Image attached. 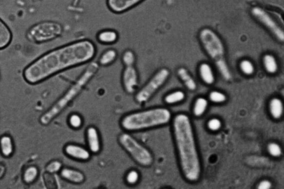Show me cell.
<instances>
[{
    "label": "cell",
    "mask_w": 284,
    "mask_h": 189,
    "mask_svg": "<svg viewBox=\"0 0 284 189\" xmlns=\"http://www.w3.org/2000/svg\"><path fill=\"white\" fill-rule=\"evenodd\" d=\"M96 52L95 43L89 39L66 44L34 60L23 70V77L32 85L39 84L61 72L91 62Z\"/></svg>",
    "instance_id": "cell-1"
},
{
    "label": "cell",
    "mask_w": 284,
    "mask_h": 189,
    "mask_svg": "<svg viewBox=\"0 0 284 189\" xmlns=\"http://www.w3.org/2000/svg\"><path fill=\"white\" fill-rule=\"evenodd\" d=\"M172 127L182 174L189 182H197L201 174V163L189 116L176 115Z\"/></svg>",
    "instance_id": "cell-2"
},
{
    "label": "cell",
    "mask_w": 284,
    "mask_h": 189,
    "mask_svg": "<svg viewBox=\"0 0 284 189\" xmlns=\"http://www.w3.org/2000/svg\"><path fill=\"white\" fill-rule=\"evenodd\" d=\"M171 119V113L169 109L153 107L124 115L120 119L119 126L124 131L131 133L165 126Z\"/></svg>",
    "instance_id": "cell-3"
},
{
    "label": "cell",
    "mask_w": 284,
    "mask_h": 189,
    "mask_svg": "<svg viewBox=\"0 0 284 189\" xmlns=\"http://www.w3.org/2000/svg\"><path fill=\"white\" fill-rule=\"evenodd\" d=\"M99 68L98 63H91L61 97L41 116L39 120V123L42 126L49 125L81 93L84 88L97 73Z\"/></svg>",
    "instance_id": "cell-4"
},
{
    "label": "cell",
    "mask_w": 284,
    "mask_h": 189,
    "mask_svg": "<svg viewBox=\"0 0 284 189\" xmlns=\"http://www.w3.org/2000/svg\"><path fill=\"white\" fill-rule=\"evenodd\" d=\"M199 39L204 49L214 60L223 77L226 80L230 79L231 76L225 57V48L221 39L215 32L207 28L200 32Z\"/></svg>",
    "instance_id": "cell-5"
},
{
    "label": "cell",
    "mask_w": 284,
    "mask_h": 189,
    "mask_svg": "<svg viewBox=\"0 0 284 189\" xmlns=\"http://www.w3.org/2000/svg\"><path fill=\"white\" fill-rule=\"evenodd\" d=\"M120 146L129 155L134 162L143 168H149L154 163V156L145 145L129 132H123L118 136Z\"/></svg>",
    "instance_id": "cell-6"
},
{
    "label": "cell",
    "mask_w": 284,
    "mask_h": 189,
    "mask_svg": "<svg viewBox=\"0 0 284 189\" xmlns=\"http://www.w3.org/2000/svg\"><path fill=\"white\" fill-rule=\"evenodd\" d=\"M63 32L61 23L53 21H42L30 28L27 32L26 38L31 42L41 44L58 38Z\"/></svg>",
    "instance_id": "cell-7"
},
{
    "label": "cell",
    "mask_w": 284,
    "mask_h": 189,
    "mask_svg": "<svg viewBox=\"0 0 284 189\" xmlns=\"http://www.w3.org/2000/svg\"><path fill=\"white\" fill-rule=\"evenodd\" d=\"M170 72L166 68H162L151 76L143 86L135 92L134 100L138 104H144L153 97L167 81Z\"/></svg>",
    "instance_id": "cell-8"
},
{
    "label": "cell",
    "mask_w": 284,
    "mask_h": 189,
    "mask_svg": "<svg viewBox=\"0 0 284 189\" xmlns=\"http://www.w3.org/2000/svg\"><path fill=\"white\" fill-rule=\"evenodd\" d=\"M253 17L269 30L279 41H284V32L282 28L267 12L259 7H254L251 10Z\"/></svg>",
    "instance_id": "cell-9"
},
{
    "label": "cell",
    "mask_w": 284,
    "mask_h": 189,
    "mask_svg": "<svg viewBox=\"0 0 284 189\" xmlns=\"http://www.w3.org/2000/svg\"><path fill=\"white\" fill-rule=\"evenodd\" d=\"M122 85L124 91L129 94L137 92L139 77L137 68L134 66L125 67L122 74Z\"/></svg>",
    "instance_id": "cell-10"
},
{
    "label": "cell",
    "mask_w": 284,
    "mask_h": 189,
    "mask_svg": "<svg viewBox=\"0 0 284 189\" xmlns=\"http://www.w3.org/2000/svg\"><path fill=\"white\" fill-rule=\"evenodd\" d=\"M63 152L68 157L81 162L90 160L92 155L87 147L72 143L65 145L63 148Z\"/></svg>",
    "instance_id": "cell-11"
},
{
    "label": "cell",
    "mask_w": 284,
    "mask_h": 189,
    "mask_svg": "<svg viewBox=\"0 0 284 189\" xmlns=\"http://www.w3.org/2000/svg\"><path fill=\"white\" fill-rule=\"evenodd\" d=\"M145 0H106V5L111 13L122 14L134 9Z\"/></svg>",
    "instance_id": "cell-12"
},
{
    "label": "cell",
    "mask_w": 284,
    "mask_h": 189,
    "mask_svg": "<svg viewBox=\"0 0 284 189\" xmlns=\"http://www.w3.org/2000/svg\"><path fill=\"white\" fill-rule=\"evenodd\" d=\"M85 138L87 148L92 154H98L102 150L101 135L98 129L94 126L86 128Z\"/></svg>",
    "instance_id": "cell-13"
},
{
    "label": "cell",
    "mask_w": 284,
    "mask_h": 189,
    "mask_svg": "<svg viewBox=\"0 0 284 189\" xmlns=\"http://www.w3.org/2000/svg\"><path fill=\"white\" fill-rule=\"evenodd\" d=\"M59 175L64 180L74 184H82L86 180L85 175L82 171L72 168H62Z\"/></svg>",
    "instance_id": "cell-14"
},
{
    "label": "cell",
    "mask_w": 284,
    "mask_h": 189,
    "mask_svg": "<svg viewBox=\"0 0 284 189\" xmlns=\"http://www.w3.org/2000/svg\"><path fill=\"white\" fill-rule=\"evenodd\" d=\"M97 41L102 45H111L118 41L119 35L117 31L113 29L100 31L96 35Z\"/></svg>",
    "instance_id": "cell-15"
},
{
    "label": "cell",
    "mask_w": 284,
    "mask_h": 189,
    "mask_svg": "<svg viewBox=\"0 0 284 189\" xmlns=\"http://www.w3.org/2000/svg\"><path fill=\"white\" fill-rule=\"evenodd\" d=\"M13 39V35L10 27L0 18V50L9 47Z\"/></svg>",
    "instance_id": "cell-16"
},
{
    "label": "cell",
    "mask_w": 284,
    "mask_h": 189,
    "mask_svg": "<svg viewBox=\"0 0 284 189\" xmlns=\"http://www.w3.org/2000/svg\"><path fill=\"white\" fill-rule=\"evenodd\" d=\"M14 152L13 140L9 135H3L0 137V152L3 157L9 158Z\"/></svg>",
    "instance_id": "cell-17"
},
{
    "label": "cell",
    "mask_w": 284,
    "mask_h": 189,
    "mask_svg": "<svg viewBox=\"0 0 284 189\" xmlns=\"http://www.w3.org/2000/svg\"><path fill=\"white\" fill-rule=\"evenodd\" d=\"M117 57V51L114 48H109L104 51L100 56L98 63L102 67L109 66L116 61Z\"/></svg>",
    "instance_id": "cell-18"
},
{
    "label": "cell",
    "mask_w": 284,
    "mask_h": 189,
    "mask_svg": "<svg viewBox=\"0 0 284 189\" xmlns=\"http://www.w3.org/2000/svg\"><path fill=\"white\" fill-rule=\"evenodd\" d=\"M199 74L203 81L211 85L215 81L214 72L209 64L203 63L199 66Z\"/></svg>",
    "instance_id": "cell-19"
},
{
    "label": "cell",
    "mask_w": 284,
    "mask_h": 189,
    "mask_svg": "<svg viewBox=\"0 0 284 189\" xmlns=\"http://www.w3.org/2000/svg\"><path fill=\"white\" fill-rule=\"evenodd\" d=\"M269 111L274 119L281 118L283 113V104L282 100L278 98L272 99L269 103Z\"/></svg>",
    "instance_id": "cell-20"
},
{
    "label": "cell",
    "mask_w": 284,
    "mask_h": 189,
    "mask_svg": "<svg viewBox=\"0 0 284 189\" xmlns=\"http://www.w3.org/2000/svg\"><path fill=\"white\" fill-rule=\"evenodd\" d=\"M178 75L180 78L185 83V86L190 91H194L197 88V84L195 80L185 68H181L178 70Z\"/></svg>",
    "instance_id": "cell-21"
},
{
    "label": "cell",
    "mask_w": 284,
    "mask_h": 189,
    "mask_svg": "<svg viewBox=\"0 0 284 189\" xmlns=\"http://www.w3.org/2000/svg\"><path fill=\"white\" fill-rule=\"evenodd\" d=\"M38 174L39 170L37 167L31 166L27 167L23 173V182L26 184L34 183L37 180Z\"/></svg>",
    "instance_id": "cell-22"
},
{
    "label": "cell",
    "mask_w": 284,
    "mask_h": 189,
    "mask_svg": "<svg viewBox=\"0 0 284 189\" xmlns=\"http://www.w3.org/2000/svg\"><path fill=\"white\" fill-rule=\"evenodd\" d=\"M263 64L265 70L270 74H274L278 70L277 59L273 55L266 54L263 57Z\"/></svg>",
    "instance_id": "cell-23"
},
{
    "label": "cell",
    "mask_w": 284,
    "mask_h": 189,
    "mask_svg": "<svg viewBox=\"0 0 284 189\" xmlns=\"http://www.w3.org/2000/svg\"><path fill=\"white\" fill-rule=\"evenodd\" d=\"M141 180V174L135 169H131L127 172L125 176L126 183L130 187H133L138 184Z\"/></svg>",
    "instance_id": "cell-24"
},
{
    "label": "cell",
    "mask_w": 284,
    "mask_h": 189,
    "mask_svg": "<svg viewBox=\"0 0 284 189\" xmlns=\"http://www.w3.org/2000/svg\"><path fill=\"white\" fill-rule=\"evenodd\" d=\"M185 97V94L183 91H177L167 94L164 101L167 104H174L183 101Z\"/></svg>",
    "instance_id": "cell-25"
},
{
    "label": "cell",
    "mask_w": 284,
    "mask_h": 189,
    "mask_svg": "<svg viewBox=\"0 0 284 189\" xmlns=\"http://www.w3.org/2000/svg\"><path fill=\"white\" fill-rule=\"evenodd\" d=\"M208 102V100L203 97H199L195 100L194 107L193 113L196 116H201L206 112Z\"/></svg>",
    "instance_id": "cell-26"
},
{
    "label": "cell",
    "mask_w": 284,
    "mask_h": 189,
    "mask_svg": "<svg viewBox=\"0 0 284 189\" xmlns=\"http://www.w3.org/2000/svg\"><path fill=\"white\" fill-rule=\"evenodd\" d=\"M67 122L70 128L75 130H78L83 125V119L81 115L77 113H73L68 117Z\"/></svg>",
    "instance_id": "cell-27"
},
{
    "label": "cell",
    "mask_w": 284,
    "mask_h": 189,
    "mask_svg": "<svg viewBox=\"0 0 284 189\" xmlns=\"http://www.w3.org/2000/svg\"><path fill=\"white\" fill-rule=\"evenodd\" d=\"M122 62L125 67L134 66L136 62L134 52L131 50L124 51L122 55Z\"/></svg>",
    "instance_id": "cell-28"
},
{
    "label": "cell",
    "mask_w": 284,
    "mask_h": 189,
    "mask_svg": "<svg viewBox=\"0 0 284 189\" xmlns=\"http://www.w3.org/2000/svg\"><path fill=\"white\" fill-rule=\"evenodd\" d=\"M62 168V164L60 161L54 160L47 165L46 170L48 173L55 174L59 172Z\"/></svg>",
    "instance_id": "cell-29"
},
{
    "label": "cell",
    "mask_w": 284,
    "mask_h": 189,
    "mask_svg": "<svg viewBox=\"0 0 284 189\" xmlns=\"http://www.w3.org/2000/svg\"><path fill=\"white\" fill-rule=\"evenodd\" d=\"M240 68L243 73L247 76L253 75L255 71L254 64L247 59L243 60L240 64Z\"/></svg>",
    "instance_id": "cell-30"
},
{
    "label": "cell",
    "mask_w": 284,
    "mask_h": 189,
    "mask_svg": "<svg viewBox=\"0 0 284 189\" xmlns=\"http://www.w3.org/2000/svg\"><path fill=\"white\" fill-rule=\"evenodd\" d=\"M209 99L212 102L216 103H223L227 100L226 95L218 91H212L209 94Z\"/></svg>",
    "instance_id": "cell-31"
},
{
    "label": "cell",
    "mask_w": 284,
    "mask_h": 189,
    "mask_svg": "<svg viewBox=\"0 0 284 189\" xmlns=\"http://www.w3.org/2000/svg\"><path fill=\"white\" fill-rule=\"evenodd\" d=\"M267 151L270 155L274 157H279L282 153V149L279 145L275 143H270L267 146Z\"/></svg>",
    "instance_id": "cell-32"
},
{
    "label": "cell",
    "mask_w": 284,
    "mask_h": 189,
    "mask_svg": "<svg viewBox=\"0 0 284 189\" xmlns=\"http://www.w3.org/2000/svg\"><path fill=\"white\" fill-rule=\"evenodd\" d=\"M208 128L211 131H217L222 127L221 120L217 118L211 119L207 124Z\"/></svg>",
    "instance_id": "cell-33"
},
{
    "label": "cell",
    "mask_w": 284,
    "mask_h": 189,
    "mask_svg": "<svg viewBox=\"0 0 284 189\" xmlns=\"http://www.w3.org/2000/svg\"><path fill=\"white\" fill-rule=\"evenodd\" d=\"M271 186L272 184L270 181L265 180L259 183L258 188L259 189H270Z\"/></svg>",
    "instance_id": "cell-34"
},
{
    "label": "cell",
    "mask_w": 284,
    "mask_h": 189,
    "mask_svg": "<svg viewBox=\"0 0 284 189\" xmlns=\"http://www.w3.org/2000/svg\"><path fill=\"white\" fill-rule=\"evenodd\" d=\"M6 167L3 164L0 163V179H1L6 173Z\"/></svg>",
    "instance_id": "cell-35"
}]
</instances>
